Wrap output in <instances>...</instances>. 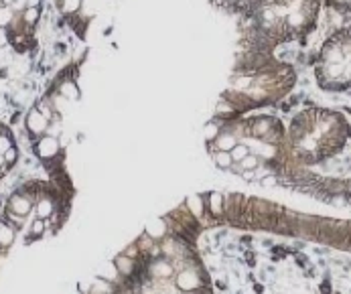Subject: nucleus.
<instances>
[{
    "label": "nucleus",
    "instance_id": "f257e3e1",
    "mask_svg": "<svg viewBox=\"0 0 351 294\" xmlns=\"http://www.w3.org/2000/svg\"><path fill=\"white\" fill-rule=\"evenodd\" d=\"M349 136L347 120L329 110H307L290 126L292 152L307 163L325 161L341 150Z\"/></svg>",
    "mask_w": 351,
    "mask_h": 294
},
{
    "label": "nucleus",
    "instance_id": "f03ea898",
    "mask_svg": "<svg viewBox=\"0 0 351 294\" xmlns=\"http://www.w3.org/2000/svg\"><path fill=\"white\" fill-rule=\"evenodd\" d=\"M315 75L319 85L329 92L351 87V27L337 31L331 39H327L319 53Z\"/></svg>",
    "mask_w": 351,
    "mask_h": 294
},
{
    "label": "nucleus",
    "instance_id": "7ed1b4c3",
    "mask_svg": "<svg viewBox=\"0 0 351 294\" xmlns=\"http://www.w3.org/2000/svg\"><path fill=\"white\" fill-rule=\"evenodd\" d=\"M175 284H177L179 290H183V292H193V290L201 288V278H199V274L193 268H187V270H181V272L177 274Z\"/></svg>",
    "mask_w": 351,
    "mask_h": 294
},
{
    "label": "nucleus",
    "instance_id": "20e7f679",
    "mask_svg": "<svg viewBox=\"0 0 351 294\" xmlns=\"http://www.w3.org/2000/svg\"><path fill=\"white\" fill-rule=\"evenodd\" d=\"M57 150H59V142L53 136H43L37 144V152L41 158H51V156L57 154Z\"/></svg>",
    "mask_w": 351,
    "mask_h": 294
},
{
    "label": "nucleus",
    "instance_id": "39448f33",
    "mask_svg": "<svg viewBox=\"0 0 351 294\" xmlns=\"http://www.w3.org/2000/svg\"><path fill=\"white\" fill-rule=\"evenodd\" d=\"M47 118H45L39 110H33L31 114H29V118H27V126H29V130L33 132V134H41V132H45V128H47Z\"/></svg>",
    "mask_w": 351,
    "mask_h": 294
},
{
    "label": "nucleus",
    "instance_id": "423d86ee",
    "mask_svg": "<svg viewBox=\"0 0 351 294\" xmlns=\"http://www.w3.org/2000/svg\"><path fill=\"white\" fill-rule=\"evenodd\" d=\"M167 231H168L167 221H165V219H161V217L152 219L149 225H146V229H144V233L149 235V237H152V240H163V237L167 235Z\"/></svg>",
    "mask_w": 351,
    "mask_h": 294
},
{
    "label": "nucleus",
    "instance_id": "0eeeda50",
    "mask_svg": "<svg viewBox=\"0 0 351 294\" xmlns=\"http://www.w3.org/2000/svg\"><path fill=\"white\" fill-rule=\"evenodd\" d=\"M173 272H175V268H173L171 262H167V260H154L152 266H150V274H152L154 278H163V280H165V278H171Z\"/></svg>",
    "mask_w": 351,
    "mask_h": 294
},
{
    "label": "nucleus",
    "instance_id": "6e6552de",
    "mask_svg": "<svg viewBox=\"0 0 351 294\" xmlns=\"http://www.w3.org/2000/svg\"><path fill=\"white\" fill-rule=\"evenodd\" d=\"M114 266H116L120 276H130L134 272V258H128L126 254H120L114 260Z\"/></svg>",
    "mask_w": 351,
    "mask_h": 294
},
{
    "label": "nucleus",
    "instance_id": "1a4fd4ad",
    "mask_svg": "<svg viewBox=\"0 0 351 294\" xmlns=\"http://www.w3.org/2000/svg\"><path fill=\"white\" fill-rule=\"evenodd\" d=\"M10 209H13L15 215L25 217L31 211V201L27 197H13V201H10Z\"/></svg>",
    "mask_w": 351,
    "mask_h": 294
},
{
    "label": "nucleus",
    "instance_id": "9d476101",
    "mask_svg": "<svg viewBox=\"0 0 351 294\" xmlns=\"http://www.w3.org/2000/svg\"><path fill=\"white\" fill-rule=\"evenodd\" d=\"M235 144H237V138L234 136L232 132H221L219 136L215 138V148H217V150H228L230 152Z\"/></svg>",
    "mask_w": 351,
    "mask_h": 294
},
{
    "label": "nucleus",
    "instance_id": "9b49d317",
    "mask_svg": "<svg viewBox=\"0 0 351 294\" xmlns=\"http://www.w3.org/2000/svg\"><path fill=\"white\" fill-rule=\"evenodd\" d=\"M213 163L217 164L219 168H232V164H235L232 154L228 150H215L213 152Z\"/></svg>",
    "mask_w": 351,
    "mask_h": 294
},
{
    "label": "nucleus",
    "instance_id": "f8f14e48",
    "mask_svg": "<svg viewBox=\"0 0 351 294\" xmlns=\"http://www.w3.org/2000/svg\"><path fill=\"white\" fill-rule=\"evenodd\" d=\"M240 166H242V171H258V168L262 166V158H260L258 154H254V152H250L240 163Z\"/></svg>",
    "mask_w": 351,
    "mask_h": 294
},
{
    "label": "nucleus",
    "instance_id": "ddd939ff",
    "mask_svg": "<svg viewBox=\"0 0 351 294\" xmlns=\"http://www.w3.org/2000/svg\"><path fill=\"white\" fill-rule=\"evenodd\" d=\"M250 152H252V150H250V146L244 144V142H237V144L234 146V148L230 150V154H232V158H234V163H242L244 158H246L248 154H250Z\"/></svg>",
    "mask_w": 351,
    "mask_h": 294
},
{
    "label": "nucleus",
    "instance_id": "4468645a",
    "mask_svg": "<svg viewBox=\"0 0 351 294\" xmlns=\"http://www.w3.org/2000/svg\"><path fill=\"white\" fill-rule=\"evenodd\" d=\"M15 240V229L13 228H8V225L4 223H0V245H10Z\"/></svg>",
    "mask_w": 351,
    "mask_h": 294
},
{
    "label": "nucleus",
    "instance_id": "2eb2a0df",
    "mask_svg": "<svg viewBox=\"0 0 351 294\" xmlns=\"http://www.w3.org/2000/svg\"><path fill=\"white\" fill-rule=\"evenodd\" d=\"M53 213V203L49 199H41L39 201V205H37V217L41 219H47L49 215Z\"/></svg>",
    "mask_w": 351,
    "mask_h": 294
},
{
    "label": "nucleus",
    "instance_id": "dca6fc26",
    "mask_svg": "<svg viewBox=\"0 0 351 294\" xmlns=\"http://www.w3.org/2000/svg\"><path fill=\"white\" fill-rule=\"evenodd\" d=\"M187 207L191 209V213H195L197 217L203 215V201H201V197H197V195L189 197V199H187Z\"/></svg>",
    "mask_w": 351,
    "mask_h": 294
},
{
    "label": "nucleus",
    "instance_id": "f3484780",
    "mask_svg": "<svg viewBox=\"0 0 351 294\" xmlns=\"http://www.w3.org/2000/svg\"><path fill=\"white\" fill-rule=\"evenodd\" d=\"M327 4L339 13H351V0H327Z\"/></svg>",
    "mask_w": 351,
    "mask_h": 294
},
{
    "label": "nucleus",
    "instance_id": "a211bd4d",
    "mask_svg": "<svg viewBox=\"0 0 351 294\" xmlns=\"http://www.w3.org/2000/svg\"><path fill=\"white\" fill-rule=\"evenodd\" d=\"M79 6H82V0H63L61 2V10L65 15H73L75 10H79Z\"/></svg>",
    "mask_w": 351,
    "mask_h": 294
},
{
    "label": "nucleus",
    "instance_id": "6ab92c4d",
    "mask_svg": "<svg viewBox=\"0 0 351 294\" xmlns=\"http://www.w3.org/2000/svg\"><path fill=\"white\" fill-rule=\"evenodd\" d=\"M221 203H223V197L219 193H213L209 197V205H211V211L215 213V215H219L221 213Z\"/></svg>",
    "mask_w": 351,
    "mask_h": 294
},
{
    "label": "nucleus",
    "instance_id": "aec40b11",
    "mask_svg": "<svg viewBox=\"0 0 351 294\" xmlns=\"http://www.w3.org/2000/svg\"><path fill=\"white\" fill-rule=\"evenodd\" d=\"M37 18H39V6H29L25 10V22L27 25H35Z\"/></svg>",
    "mask_w": 351,
    "mask_h": 294
},
{
    "label": "nucleus",
    "instance_id": "412c9836",
    "mask_svg": "<svg viewBox=\"0 0 351 294\" xmlns=\"http://www.w3.org/2000/svg\"><path fill=\"white\" fill-rule=\"evenodd\" d=\"M61 94L65 99H75L77 98V87L75 83H63L61 85Z\"/></svg>",
    "mask_w": 351,
    "mask_h": 294
},
{
    "label": "nucleus",
    "instance_id": "4be33fe9",
    "mask_svg": "<svg viewBox=\"0 0 351 294\" xmlns=\"http://www.w3.org/2000/svg\"><path fill=\"white\" fill-rule=\"evenodd\" d=\"M10 20H13V10L10 6H2L0 8V27H8Z\"/></svg>",
    "mask_w": 351,
    "mask_h": 294
},
{
    "label": "nucleus",
    "instance_id": "5701e85b",
    "mask_svg": "<svg viewBox=\"0 0 351 294\" xmlns=\"http://www.w3.org/2000/svg\"><path fill=\"white\" fill-rule=\"evenodd\" d=\"M219 134H221V132H219L217 126H215V122H209L207 126H205V138H207L209 142H215V138H217Z\"/></svg>",
    "mask_w": 351,
    "mask_h": 294
},
{
    "label": "nucleus",
    "instance_id": "b1692460",
    "mask_svg": "<svg viewBox=\"0 0 351 294\" xmlns=\"http://www.w3.org/2000/svg\"><path fill=\"white\" fill-rule=\"evenodd\" d=\"M8 148H13V142H10L8 136H4V134H0V154H4Z\"/></svg>",
    "mask_w": 351,
    "mask_h": 294
},
{
    "label": "nucleus",
    "instance_id": "393cba45",
    "mask_svg": "<svg viewBox=\"0 0 351 294\" xmlns=\"http://www.w3.org/2000/svg\"><path fill=\"white\" fill-rule=\"evenodd\" d=\"M43 231H45V219L37 217L35 221H33V233H35V235H41Z\"/></svg>",
    "mask_w": 351,
    "mask_h": 294
},
{
    "label": "nucleus",
    "instance_id": "a878e982",
    "mask_svg": "<svg viewBox=\"0 0 351 294\" xmlns=\"http://www.w3.org/2000/svg\"><path fill=\"white\" fill-rule=\"evenodd\" d=\"M4 161H6V163H15V161H17V148H15V146L4 152Z\"/></svg>",
    "mask_w": 351,
    "mask_h": 294
},
{
    "label": "nucleus",
    "instance_id": "bb28decb",
    "mask_svg": "<svg viewBox=\"0 0 351 294\" xmlns=\"http://www.w3.org/2000/svg\"><path fill=\"white\" fill-rule=\"evenodd\" d=\"M41 2V0H29V6H37Z\"/></svg>",
    "mask_w": 351,
    "mask_h": 294
},
{
    "label": "nucleus",
    "instance_id": "cd10ccee",
    "mask_svg": "<svg viewBox=\"0 0 351 294\" xmlns=\"http://www.w3.org/2000/svg\"><path fill=\"white\" fill-rule=\"evenodd\" d=\"M140 294H154V292H152V290H150V288H144V290H142V292H140Z\"/></svg>",
    "mask_w": 351,
    "mask_h": 294
},
{
    "label": "nucleus",
    "instance_id": "c85d7f7f",
    "mask_svg": "<svg viewBox=\"0 0 351 294\" xmlns=\"http://www.w3.org/2000/svg\"><path fill=\"white\" fill-rule=\"evenodd\" d=\"M2 4H4V6H10V4H13V0H2Z\"/></svg>",
    "mask_w": 351,
    "mask_h": 294
},
{
    "label": "nucleus",
    "instance_id": "c756f323",
    "mask_svg": "<svg viewBox=\"0 0 351 294\" xmlns=\"http://www.w3.org/2000/svg\"><path fill=\"white\" fill-rule=\"evenodd\" d=\"M4 163H6V161H4V154H0V166H2Z\"/></svg>",
    "mask_w": 351,
    "mask_h": 294
}]
</instances>
